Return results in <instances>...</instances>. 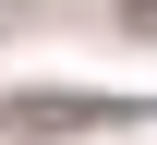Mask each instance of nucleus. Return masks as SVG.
Segmentation results:
<instances>
[{
    "label": "nucleus",
    "instance_id": "f257e3e1",
    "mask_svg": "<svg viewBox=\"0 0 157 145\" xmlns=\"http://www.w3.org/2000/svg\"><path fill=\"white\" fill-rule=\"evenodd\" d=\"M85 121H121V109H97V97H12L0 109V133H85Z\"/></svg>",
    "mask_w": 157,
    "mask_h": 145
}]
</instances>
